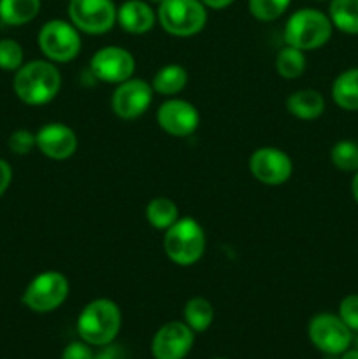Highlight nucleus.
Instances as JSON below:
<instances>
[{
  "label": "nucleus",
  "instance_id": "obj_1",
  "mask_svg": "<svg viewBox=\"0 0 358 359\" xmlns=\"http://www.w3.org/2000/svg\"><path fill=\"white\" fill-rule=\"evenodd\" d=\"M13 88L23 104L44 105L58 95L62 88V76L51 62L32 60L16 70Z\"/></svg>",
  "mask_w": 358,
  "mask_h": 359
},
{
  "label": "nucleus",
  "instance_id": "obj_2",
  "mask_svg": "<svg viewBox=\"0 0 358 359\" xmlns=\"http://www.w3.org/2000/svg\"><path fill=\"white\" fill-rule=\"evenodd\" d=\"M121 330V311L116 302L97 298L81 311L77 318V333L88 346L102 347L114 342Z\"/></svg>",
  "mask_w": 358,
  "mask_h": 359
},
{
  "label": "nucleus",
  "instance_id": "obj_3",
  "mask_svg": "<svg viewBox=\"0 0 358 359\" xmlns=\"http://www.w3.org/2000/svg\"><path fill=\"white\" fill-rule=\"evenodd\" d=\"M164 251L172 263L192 266L206 252V233L195 217H179L165 230Z\"/></svg>",
  "mask_w": 358,
  "mask_h": 359
},
{
  "label": "nucleus",
  "instance_id": "obj_4",
  "mask_svg": "<svg viewBox=\"0 0 358 359\" xmlns=\"http://www.w3.org/2000/svg\"><path fill=\"white\" fill-rule=\"evenodd\" d=\"M332 30L333 25L325 13L305 7V9L295 11L288 18L284 25V42L302 51H312L330 41Z\"/></svg>",
  "mask_w": 358,
  "mask_h": 359
},
{
  "label": "nucleus",
  "instance_id": "obj_5",
  "mask_svg": "<svg viewBox=\"0 0 358 359\" xmlns=\"http://www.w3.org/2000/svg\"><path fill=\"white\" fill-rule=\"evenodd\" d=\"M157 18L167 34L192 37L206 27L207 7L202 0H164L158 4Z\"/></svg>",
  "mask_w": 358,
  "mask_h": 359
},
{
  "label": "nucleus",
  "instance_id": "obj_6",
  "mask_svg": "<svg viewBox=\"0 0 358 359\" xmlns=\"http://www.w3.org/2000/svg\"><path fill=\"white\" fill-rule=\"evenodd\" d=\"M70 291L69 279L56 270L37 273L25 287L21 302L37 314H46L62 307Z\"/></svg>",
  "mask_w": 358,
  "mask_h": 359
},
{
  "label": "nucleus",
  "instance_id": "obj_7",
  "mask_svg": "<svg viewBox=\"0 0 358 359\" xmlns=\"http://www.w3.org/2000/svg\"><path fill=\"white\" fill-rule=\"evenodd\" d=\"M37 42L46 58L56 63L72 62L81 53L83 46L79 30L72 23L63 20H51L42 25Z\"/></svg>",
  "mask_w": 358,
  "mask_h": 359
},
{
  "label": "nucleus",
  "instance_id": "obj_8",
  "mask_svg": "<svg viewBox=\"0 0 358 359\" xmlns=\"http://www.w3.org/2000/svg\"><path fill=\"white\" fill-rule=\"evenodd\" d=\"M307 333L309 340L316 349L321 351L323 354H332V356L346 353L353 342V332L347 328L346 323L339 316L329 314V312L316 314L309 321Z\"/></svg>",
  "mask_w": 358,
  "mask_h": 359
},
{
  "label": "nucleus",
  "instance_id": "obj_9",
  "mask_svg": "<svg viewBox=\"0 0 358 359\" xmlns=\"http://www.w3.org/2000/svg\"><path fill=\"white\" fill-rule=\"evenodd\" d=\"M116 11L112 0H70L69 18L77 30L90 35H102L116 23Z\"/></svg>",
  "mask_w": 358,
  "mask_h": 359
},
{
  "label": "nucleus",
  "instance_id": "obj_10",
  "mask_svg": "<svg viewBox=\"0 0 358 359\" xmlns=\"http://www.w3.org/2000/svg\"><path fill=\"white\" fill-rule=\"evenodd\" d=\"M90 70L102 83L119 84L133 76L135 60L128 49L119 46H105L91 56Z\"/></svg>",
  "mask_w": 358,
  "mask_h": 359
},
{
  "label": "nucleus",
  "instance_id": "obj_11",
  "mask_svg": "<svg viewBox=\"0 0 358 359\" xmlns=\"http://www.w3.org/2000/svg\"><path fill=\"white\" fill-rule=\"evenodd\" d=\"M153 88L147 81L139 79V77H130L128 81L119 83L112 93V111L118 118L125 119V121L140 118L150 109L151 102H153Z\"/></svg>",
  "mask_w": 358,
  "mask_h": 359
},
{
  "label": "nucleus",
  "instance_id": "obj_12",
  "mask_svg": "<svg viewBox=\"0 0 358 359\" xmlns=\"http://www.w3.org/2000/svg\"><path fill=\"white\" fill-rule=\"evenodd\" d=\"M249 172L262 184L281 186L293 174V161L277 147H258L249 156Z\"/></svg>",
  "mask_w": 358,
  "mask_h": 359
},
{
  "label": "nucleus",
  "instance_id": "obj_13",
  "mask_svg": "<svg viewBox=\"0 0 358 359\" xmlns=\"http://www.w3.org/2000/svg\"><path fill=\"white\" fill-rule=\"evenodd\" d=\"M195 342V332L186 323H165L153 337L151 353L154 359H185Z\"/></svg>",
  "mask_w": 358,
  "mask_h": 359
},
{
  "label": "nucleus",
  "instance_id": "obj_14",
  "mask_svg": "<svg viewBox=\"0 0 358 359\" xmlns=\"http://www.w3.org/2000/svg\"><path fill=\"white\" fill-rule=\"evenodd\" d=\"M157 123L168 135L188 137L199 128L200 114L195 105L190 102L171 98V100H165L158 109Z\"/></svg>",
  "mask_w": 358,
  "mask_h": 359
},
{
  "label": "nucleus",
  "instance_id": "obj_15",
  "mask_svg": "<svg viewBox=\"0 0 358 359\" xmlns=\"http://www.w3.org/2000/svg\"><path fill=\"white\" fill-rule=\"evenodd\" d=\"M39 151L51 160L62 161L77 151V137L72 128L62 123H48L35 133Z\"/></svg>",
  "mask_w": 358,
  "mask_h": 359
},
{
  "label": "nucleus",
  "instance_id": "obj_16",
  "mask_svg": "<svg viewBox=\"0 0 358 359\" xmlns=\"http://www.w3.org/2000/svg\"><path fill=\"white\" fill-rule=\"evenodd\" d=\"M116 21L128 34L142 35L154 27L157 14L144 0H126L116 11Z\"/></svg>",
  "mask_w": 358,
  "mask_h": 359
},
{
  "label": "nucleus",
  "instance_id": "obj_17",
  "mask_svg": "<svg viewBox=\"0 0 358 359\" xmlns=\"http://www.w3.org/2000/svg\"><path fill=\"white\" fill-rule=\"evenodd\" d=\"M286 111L297 119L312 121L325 112V98L311 88L297 90L286 98Z\"/></svg>",
  "mask_w": 358,
  "mask_h": 359
},
{
  "label": "nucleus",
  "instance_id": "obj_18",
  "mask_svg": "<svg viewBox=\"0 0 358 359\" xmlns=\"http://www.w3.org/2000/svg\"><path fill=\"white\" fill-rule=\"evenodd\" d=\"M332 98L344 111H358V67L347 69L336 77L332 84Z\"/></svg>",
  "mask_w": 358,
  "mask_h": 359
},
{
  "label": "nucleus",
  "instance_id": "obj_19",
  "mask_svg": "<svg viewBox=\"0 0 358 359\" xmlns=\"http://www.w3.org/2000/svg\"><path fill=\"white\" fill-rule=\"evenodd\" d=\"M186 83H188V72H186L185 67L179 65V63H168L154 74L151 88L158 95L174 97L185 90Z\"/></svg>",
  "mask_w": 358,
  "mask_h": 359
},
{
  "label": "nucleus",
  "instance_id": "obj_20",
  "mask_svg": "<svg viewBox=\"0 0 358 359\" xmlns=\"http://www.w3.org/2000/svg\"><path fill=\"white\" fill-rule=\"evenodd\" d=\"M41 0H0V20L11 27H21L35 20Z\"/></svg>",
  "mask_w": 358,
  "mask_h": 359
},
{
  "label": "nucleus",
  "instance_id": "obj_21",
  "mask_svg": "<svg viewBox=\"0 0 358 359\" xmlns=\"http://www.w3.org/2000/svg\"><path fill=\"white\" fill-rule=\"evenodd\" d=\"M329 18L337 30L358 35V0H330Z\"/></svg>",
  "mask_w": 358,
  "mask_h": 359
},
{
  "label": "nucleus",
  "instance_id": "obj_22",
  "mask_svg": "<svg viewBox=\"0 0 358 359\" xmlns=\"http://www.w3.org/2000/svg\"><path fill=\"white\" fill-rule=\"evenodd\" d=\"M146 219L157 230H167L179 219L178 205L165 196L153 198L146 205Z\"/></svg>",
  "mask_w": 358,
  "mask_h": 359
},
{
  "label": "nucleus",
  "instance_id": "obj_23",
  "mask_svg": "<svg viewBox=\"0 0 358 359\" xmlns=\"http://www.w3.org/2000/svg\"><path fill=\"white\" fill-rule=\"evenodd\" d=\"M214 319V309L209 300L202 297L190 298L185 305V323L195 333H202L209 330Z\"/></svg>",
  "mask_w": 358,
  "mask_h": 359
},
{
  "label": "nucleus",
  "instance_id": "obj_24",
  "mask_svg": "<svg viewBox=\"0 0 358 359\" xmlns=\"http://www.w3.org/2000/svg\"><path fill=\"white\" fill-rule=\"evenodd\" d=\"M307 60L302 49L293 46H284L276 56V70L283 79H297L305 72Z\"/></svg>",
  "mask_w": 358,
  "mask_h": 359
},
{
  "label": "nucleus",
  "instance_id": "obj_25",
  "mask_svg": "<svg viewBox=\"0 0 358 359\" xmlns=\"http://www.w3.org/2000/svg\"><path fill=\"white\" fill-rule=\"evenodd\" d=\"M330 160L337 170L358 172V144L353 140H339L330 151Z\"/></svg>",
  "mask_w": 358,
  "mask_h": 359
},
{
  "label": "nucleus",
  "instance_id": "obj_26",
  "mask_svg": "<svg viewBox=\"0 0 358 359\" xmlns=\"http://www.w3.org/2000/svg\"><path fill=\"white\" fill-rule=\"evenodd\" d=\"M291 0H249L248 7L258 21H274L283 16Z\"/></svg>",
  "mask_w": 358,
  "mask_h": 359
},
{
  "label": "nucleus",
  "instance_id": "obj_27",
  "mask_svg": "<svg viewBox=\"0 0 358 359\" xmlns=\"http://www.w3.org/2000/svg\"><path fill=\"white\" fill-rule=\"evenodd\" d=\"M23 48L13 39L0 41V69L7 72H16L23 65Z\"/></svg>",
  "mask_w": 358,
  "mask_h": 359
},
{
  "label": "nucleus",
  "instance_id": "obj_28",
  "mask_svg": "<svg viewBox=\"0 0 358 359\" xmlns=\"http://www.w3.org/2000/svg\"><path fill=\"white\" fill-rule=\"evenodd\" d=\"M7 146L18 156H25V154L32 153L37 142H35V133H32L30 130H16V132L11 133L9 140H7Z\"/></svg>",
  "mask_w": 358,
  "mask_h": 359
},
{
  "label": "nucleus",
  "instance_id": "obj_29",
  "mask_svg": "<svg viewBox=\"0 0 358 359\" xmlns=\"http://www.w3.org/2000/svg\"><path fill=\"white\" fill-rule=\"evenodd\" d=\"M339 318L351 332L358 333V294H347L339 304Z\"/></svg>",
  "mask_w": 358,
  "mask_h": 359
},
{
  "label": "nucleus",
  "instance_id": "obj_30",
  "mask_svg": "<svg viewBox=\"0 0 358 359\" xmlns=\"http://www.w3.org/2000/svg\"><path fill=\"white\" fill-rule=\"evenodd\" d=\"M62 359H95L86 342H72L63 349Z\"/></svg>",
  "mask_w": 358,
  "mask_h": 359
},
{
  "label": "nucleus",
  "instance_id": "obj_31",
  "mask_svg": "<svg viewBox=\"0 0 358 359\" xmlns=\"http://www.w3.org/2000/svg\"><path fill=\"white\" fill-rule=\"evenodd\" d=\"M11 181H13V168L6 160L0 158V198L11 186Z\"/></svg>",
  "mask_w": 358,
  "mask_h": 359
},
{
  "label": "nucleus",
  "instance_id": "obj_32",
  "mask_svg": "<svg viewBox=\"0 0 358 359\" xmlns=\"http://www.w3.org/2000/svg\"><path fill=\"white\" fill-rule=\"evenodd\" d=\"M95 359H125V353L121 347L111 342L107 346H102V349L95 354Z\"/></svg>",
  "mask_w": 358,
  "mask_h": 359
},
{
  "label": "nucleus",
  "instance_id": "obj_33",
  "mask_svg": "<svg viewBox=\"0 0 358 359\" xmlns=\"http://www.w3.org/2000/svg\"><path fill=\"white\" fill-rule=\"evenodd\" d=\"M202 4L206 7H209V9H227L228 6H232L234 4V0H202Z\"/></svg>",
  "mask_w": 358,
  "mask_h": 359
},
{
  "label": "nucleus",
  "instance_id": "obj_34",
  "mask_svg": "<svg viewBox=\"0 0 358 359\" xmlns=\"http://www.w3.org/2000/svg\"><path fill=\"white\" fill-rule=\"evenodd\" d=\"M351 193H353L354 202L358 203V172H354V177L351 181Z\"/></svg>",
  "mask_w": 358,
  "mask_h": 359
},
{
  "label": "nucleus",
  "instance_id": "obj_35",
  "mask_svg": "<svg viewBox=\"0 0 358 359\" xmlns=\"http://www.w3.org/2000/svg\"><path fill=\"white\" fill-rule=\"evenodd\" d=\"M340 359H358V349H347L346 353H343Z\"/></svg>",
  "mask_w": 358,
  "mask_h": 359
},
{
  "label": "nucleus",
  "instance_id": "obj_36",
  "mask_svg": "<svg viewBox=\"0 0 358 359\" xmlns=\"http://www.w3.org/2000/svg\"><path fill=\"white\" fill-rule=\"evenodd\" d=\"M147 2H151V4H161V2H164V0H147Z\"/></svg>",
  "mask_w": 358,
  "mask_h": 359
},
{
  "label": "nucleus",
  "instance_id": "obj_37",
  "mask_svg": "<svg viewBox=\"0 0 358 359\" xmlns=\"http://www.w3.org/2000/svg\"><path fill=\"white\" fill-rule=\"evenodd\" d=\"M354 346H357V349H358V335H357V339H354Z\"/></svg>",
  "mask_w": 358,
  "mask_h": 359
},
{
  "label": "nucleus",
  "instance_id": "obj_38",
  "mask_svg": "<svg viewBox=\"0 0 358 359\" xmlns=\"http://www.w3.org/2000/svg\"><path fill=\"white\" fill-rule=\"evenodd\" d=\"M216 359H225V358H216Z\"/></svg>",
  "mask_w": 358,
  "mask_h": 359
}]
</instances>
